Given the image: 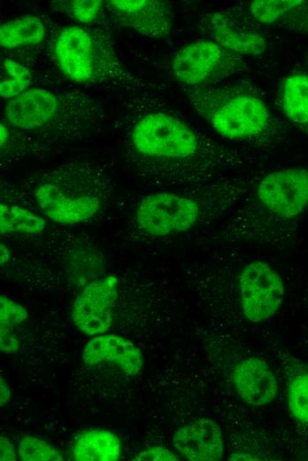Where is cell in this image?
Wrapping results in <instances>:
<instances>
[{"mask_svg": "<svg viewBox=\"0 0 308 461\" xmlns=\"http://www.w3.org/2000/svg\"><path fill=\"white\" fill-rule=\"evenodd\" d=\"M288 404L298 421L308 423V373L299 374L289 382Z\"/></svg>", "mask_w": 308, "mask_h": 461, "instance_id": "21", "label": "cell"}, {"mask_svg": "<svg viewBox=\"0 0 308 461\" xmlns=\"http://www.w3.org/2000/svg\"><path fill=\"white\" fill-rule=\"evenodd\" d=\"M139 227L147 234L165 237L191 229L199 216L196 200L175 192H155L139 202L136 213Z\"/></svg>", "mask_w": 308, "mask_h": 461, "instance_id": "6", "label": "cell"}, {"mask_svg": "<svg viewBox=\"0 0 308 461\" xmlns=\"http://www.w3.org/2000/svg\"><path fill=\"white\" fill-rule=\"evenodd\" d=\"M281 105L284 114L308 136V75L293 74L282 86Z\"/></svg>", "mask_w": 308, "mask_h": 461, "instance_id": "18", "label": "cell"}, {"mask_svg": "<svg viewBox=\"0 0 308 461\" xmlns=\"http://www.w3.org/2000/svg\"><path fill=\"white\" fill-rule=\"evenodd\" d=\"M257 197L272 213L292 218L308 205V169L288 168L265 176L257 187Z\"/></svg>", "mask_w": 308, "mask_h": 461, "instance_id": "8", "label": "cell"}, {"mask_svg": "<svg viewBox=\"0 0 308 461\" xmlns=\"http://www.w3.org/2000/svg\"><path fill=\"white\" fill-rule=\"evenodd\" d=\"M27 316V309L6 296L0 297V326L14 327Z\"/></svg>", "mask_w": 308, "mask_h": 461, "instance_id": "24", "label": "cell"}, {"mask_svg": "<svg viewBox=\"0 0 308 461\" xmlns=\"http://www.w3.org/2000/svg\"><path fill=\"white\" fill-rule=\"evenodd\" d=\"M238 285L243 312L250 322L266 320L280 310L285 287L279 273L268 263H248L239 274Z\"/></svg>", "mask_w": 308, "mask_h": 461, "instance_id": "7", "label": "cell"}, {"mask_svg": "<svg viewBox=\"0 0 308 461\" xmlns=\"http://www.w3.org/2000/svg\"><path fill=\"white\" fill-rule=\"evenodd\" d=\"M52 53L62 73L77 83L123 90L138 85L118 59L112 35L102 27L60 28L53 40Z\"/></svg>", "mask_w": 308, "mask_h": 461, "instance_id": "2", "label": "cell"}, {"mask_svg": "<svg viewBox=\"0 0 308 461\" xmlns=\"http://www.w3.org/2000/svg\"><path fill=\"white\" fill-rule=\"evenodd\" d=\"M0 459L1 461H15L16 454L11 441L1 436L0 438Z\"/></svg>", "mask_w": 308, "mask_h": 461, "instance_id": "28", "label": "cell"}, {"mask_svg": "<svg viewBox=\"0 0 308 461\" xmlns=\"http://www.w3.org/2000/svg\"><path fill=\"white\" fill-rule=\"evenodd\" d=\"M112 21L150 38L169 37L173 12L168 3L157 0L104 1Z\"/></svg>", "mask_w": 308, "mask_h": 461, "instance_id": "10", "label": "cell"}, {"mask_svg": "<svg viewBox=\"0 0 308 461\" xmlns=\"http://www.w3.org/2000/svg\"><path fill=\"white\" fill-rule=\"evenodd\" d=\"M101 181L91 170L52 173L34 188L39 207L51 221L74 224L93 217L102 207Z\"/></svg>", "mask_w": 308, "mask_h": 461, "instance_id": "4", "label": "cell"}, {"mask_svg": "<svg viewBox=\"0 0 308 461\" xmlns=\"http://www.w3.org/2000/svg\"><path fill=\"white\" fill-rule=\"evenodd\" d=\"M45 35V23L36 15L19 16L0 26V44L7 50L40 44Z\"/></svg>", "mask_w": 308, "mask_h": 461, "instance_id": "17", "label": "cell"}, {"mask_svg": "<svg viewBox=\"0 0 308 461\" xmlns=\"http://www.w3.org/2000/svg\"><path fill=\"white\" fill-rule=\"evenodd\" d=\"M44 229V219L32 211L14 205L0 204V233L2 235L36 234Z\"/></svg>", "mask_w": 308, "mask_h": 461, "instance_id": "19", "label": "cell"}, {"mask_svg": "<svg viewBox=\"0 0 308 461\" xmlns=\"http://www.w3.org/2000/svg\"><path fill=\"white\" fill-rule=\"evenodd\" d=\"M121 454L119 439L107 430L91 429L83 432L73 448L77 461H116Z\"/></svg>", "mask_w": 308, "mask_h": 461, "instance_id": "16", "label": "cell"}, {"mask_svg": "<svg viewBox=\"0 0 308 461\" xmlns=\"http://www.w3.org/2000/svg\"><path fill=\"white\" fill-rule=\"evenodd\" d=\"M119 280L107 276L89 284L76 298L72 316L75 326L87 335L104 333L112 322L113 305Z\"/></svg>", "mask_w": 308, "mask_h": 461, "instance_id": "11", "label": "cell"}, {"mask_svg": "<svg viewBox=\"0 0 308 461\" xmlns=\"http://www.w3.org/2000/svg\"><path fill=\"white\" fill-rule=\"evenodd\" d=\"M61 6L73 19L82 24L94 22L104 5L100 0L61 1Z\"/></svg>", "mask_w": 308, "mask_h": 461, "instance_id": "23", "label": "cell"}, {"mask_svg": "<svg viewBox=\"0 0 308 461\" xmlns=\"http://www.w3.org/2000/svg\"><path fill=\"white\" fill-rule=\"evenodd\" d=\"M19 457L26 461H62L60 452L46 441L30 436L23 437L18 447Z\"/></svg>", "mask_w": 308, "mask_h": 461, "instance_id": "22", "label": "cell"}, {"mask_svg": "<svg viewBox=\"0 0 308 461\" xmlns=\"http://www.w3.org/2000/svg\"><path fill=\"white\" fill-rule=\"evenodd\" d=\"M302 0H256L250 4V12L258 22L278 23L307 5Z\"/></svg>", "mask_w": 308, "mask_h": 461, "instance_id": "20", "label": "cell"}, {"mask_svg": "<svg viewBox=\"0 0 308 461\" xmlns=\"http://www.w3.org/2000/svg\"><path fill=\"white\" fill-rule=\"evenodd\" d=\"M11 393L10 390L5 383V381L3 379V377L1 376V395H0V404L3 406L5 404L9 398H10Z\"/></svg>", "mask_w": 308, "mask_h": 461, "instance_id": "29", "label": "cell"}, {"mask_svg": "<svg viewBox=\"0 0 308 461\" xmlns=\"http://www.w3.org/2000/svg\"><path fill=\"white\" fill-rule=\"evenodd\" d=\"M207 26L215 42L230 53L258 55L267 47V42L263 35L236 26L231 18L223 12L211 13Z\"/></svg>", "mask_w": 308, "mask_h": 461, "instance_id": "15", "label": "cell"}, {"mask_svg": "<svg viewBox=\"0 0 308 461\" xmlns=\"http://www.w3.org/2000/svg\"><path fill=\"white\" fill-rule=\"evenodd\" d=\"M134 152L157 160H182L193 158L200 148L196 132L178 118L154 112L139 117L129 131Z\"/></svg>", "mask_w": 308, "mask_h": 461, "instance_id": "5", "label": "cell"}, {"mask_svg": "<svg viewBox=\"0 0 308 461\" xmlns=\"http://www.w3.org/2000/svg\"><path fill=\"white\" fill-rule=\"evenodd\" d=\"M188 98L196 113L228 139H251L271 127L265 102L246 88L195 86L189 90Z\"/></svg>", "mask_w": 308, "mask_h": 461, "instance_id": "3", "label": "cell"}, {"mask_svg": "<svg viewBox=\"0 0 308 461\" xmlns=\"http://www.w3.org/2000/svg\"><path fill=\"white\" fill-rule=\"evenodd\" d=\"M173 443L182 456L192 461H217L223 455L222 430L209 418H200L179 428Z\"/></svg>", "mask_w": 308, "mask_h": 461, "instance_id": "12", "label": "cell"}, {"mask_svg": "<svg viewBox=\"0 0 308 461\" xmlns=\"http://www.w3.org/2000/svg\"><path fill=\"white\" fill-rule=\"evenodd\" d=\"M133 460L138 461H177L178 457L163 447H153L140 452Z\"/></svg>", "mask_w": 308, "mask_h": 461, "instance_id": "25", "label": "cell"}, {"mask_svg": "<svg viewBox=\"0 0 308 461\" xmlns=\"http://www.w3.org/2000/svg\"><path fill=\"white\" fill-rule=\"evenodd\" d=\"M19 340L14 332V327L0 326V347L8 353H15L19 348Z\"/></svg>", "mask_w": 308, "mask_h": 461, "instance_id": "27", "label": "cell"}, {"mask_svg": "<svg viewBox=\"0 0 308 461\" xmlns=\"http://www.w3.org/2000/svg\"><path fill=\"white\" fill-rule=\"evenodd\" d=\"M0 251H1V256H0V262H1V265H4L10 259V252H9V249L7 248V246L5 245H4L3 243L1 244L0 246Z\"/></svg>", "mask_w": 308, "mask_h": 461, "instance_id": "30", "label": "cell"}, {"mask_svg": "<svg viewBox=\"0 0 308 461\" xmlns=\"http://www.w3.org/2000/svg\"><path fill=\"white\" fill-rule=\"evenodd\" d=\"M216 42H192L174 55L171 68L174 77L190 87L210 84V82L228 69L231 55Z\"/></svg>", "mask_w": 308, "mask_h": 461, "instance_id": "9", "label": "cell"}, {"mask_svg": "<svg viewBox=\"0 0 308 461\" xmlns=\"http://www.w3.org/2000/svg\"><path fill=\"white\" fill-rule=\"evenodd\" d=\"M3 119L18 131L79 135L96 129L105 113L81 91L34 88L8 100Z\"/></svg>", "mask_w": 308, "mask_h": 461, "instance_id": "1", "label": "cell"}, {"mask_svg": "<svg viewBox=\"0 0 308 461\" xmlns=\"http://www.w3.org/2000/svg\"><path fill=\"white\" fill-rule=\"evenodd\" d=\"M82 359L88 364L114 363L130 376L139 374L143 364L141 351L133 342L112 334L92 338L83 349Z\"/></svg>", "mask_w": 308, "mask_h": 461, "instance_id": "14", "label": "cell"}, {"mask_svg": "<svg viewBox=\"0 0 308 461\" xmlns=\"http://www.w3.org/2000/svg\"><path fill=\"white\" fill-rule=\"evenodd\" d=\"M233 382L239 396L252 406H263L277 395L278 384L267 363L257 357L241 361L234 369Z\"/></svg>", "mask_w": 308, "mask_h": 461, "instance_id": "13", "label": "cell"}, {"mask_svg": "<svg viewBox=\"0 0 308 461\" xmlns=\"http://www.w3.org/2000/svg\"><path fill=\"white\" fill-rule=\"evenodd\" d=\"M3 65L6 73L12 78V80L31 83L29 71L19 62L10 59H4Z\"/></svg>", "mask_w": 308, "mask_h": 461, "instance_id": "26", "label": "cell"}]
</instances>
